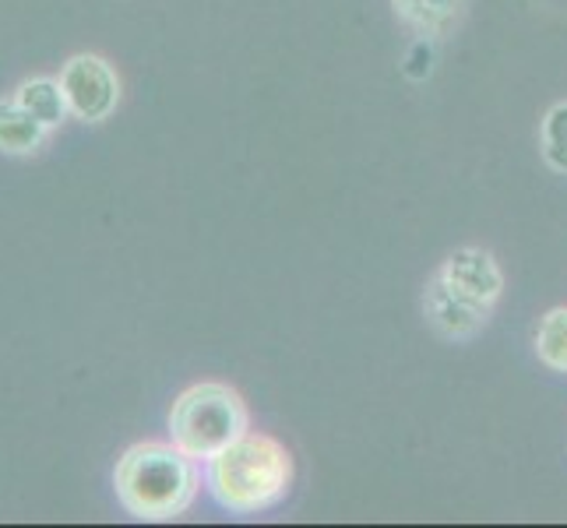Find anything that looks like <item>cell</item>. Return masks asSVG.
Returning <instances> with one entry per match:
<instances>
[{
	"instance_id": "9c48e42d",
	"label": "cell",
	"mask_w": 567,
	"mask_h": 528,
	"mask_svg": "<svg viewBox=\"0 0 567 528\" xmlns=\"http://www.w3.org/2000/svg\"><path fill=\"white\" fill-rule=\"evenodd\" d=\"M14 100L18 106H25L39 124L43 127H61L68 116H71V106H68V95H64V85L61 77H25L22 85L14 89Z\"/></svg>"
},
{
	"instance_id": "8992f818",
	"label": "cell",
	"mask_w": 567,
	"mask_h": 528,
	"mask_svg": "<svg viewBox=\"0 0 567 528\" xmlns=\"http://www.w3.org/2000/svg\"><path fill=\"white\" fill-rule=\"evenodd\" d=\"M437 276L452 286L458 297L494 310L504 297V271L497 258L483 247H458L441 261Z\"/></svg>"
},
{
	"instance_id": "8fae6325",
	"label": "cell",
	"mask_w": 567,
	"mask_h": 528,
	"mask_svg": "<svg viewBox=\"0 0 567 528\" xmlns=\"http://www.w3.org/2000/svg\"><path fill=\"white\" fill-rule=\"evenodd\" d=\"M539 155L554 173L567 176V100L554 103L539 121Z\"/></svg>"
},
{
	"instance_id": "30bf717a",
	"label": "cell",
	"mask_w": 567,
	"mask_h": 528,
	"mask_svg": "<svg viewBox=\"0 0 567 528\" xmlns=\"http://www.w3.org/2000/svg\"><path fill=\"white\" fill-rule=\"evenodd\" d=\"M533 349H536V356L546 370L567 374V307H554L539 318L536 335H533Z\"/></svg>"
},
{
	"instance_id": "3957f363",
	"label": "cell",
	"mask_w": 567,
	"mask_h": 528,
	"mask_svg": "<svg viewBox=\"0 0 567 528\" xmlns=\"http://www.w3.org/2000/svg\"><path fill=\"white\" fill-rule=\"evenodd\" d=\"M250 429V408L237 387L202 381L181 391L169 408V441L194 462H208Z\"/></svg>"
},
{
	"instance_id": "52a82bcc",
	"label": "cell",
	"mask_w": 567,
	"mask_h": 528,
	"mask_svg": "<svg viewBox=\"0 0 567 528\" xmlns=\"http://www.w3.org/2000/svg\"><path fill=\"white\" fill-rule=\"evenodd\" d=\"M468 11V0H391V14L420 35V43H441L452 35Z\"/></svg>"
},
{
	"instance_id": "ba28073f",
	"label": "cell",
	"mask_w": 567,
	"mask_h": 528,
	"mask_svg": "<svg viewBox=\"0 0 567 528\" xmlns=\"http://www.w3.org/2000/svg\"><path fill=\"white\" fill-rule=\"evenodd\" d=\"M50 127H43L35 116L18 106L14 95L0 100V152L4 155H35L47 145Z\"/></svg>"
},
{
	"instance_id": "6da1fadb",
	"label": "cell",
	"mask_w": 567,
	"mask_h": 528,
	"mask_svg": "<svg viewBox=\"0 0 567 528\" xmlns=\"http://www.w3.org/2000/svg\"><path fill=\"white\" fill-rule=\"evenodd\" d=\"M292 455L271 434L247 429L219 455L202 462V479L212 500L229 515H265L292 490Z\"/></svg>"
},
{
	"instance_id": "7a4b0ae2",
	"label": "cell",
	"mask_w": 567,
	"mask_h": 528,
	"mask_svg": "<svg viewBox=\"0 0 567 528\" xmlns=\"http://www.w3.org/2000/svg\"><path fill=\"white\" fill-rule=\"evenodd\" d=\"M202 462L173 441H142L127 447L113 468V490L134 521H173L198 500Z\"/></svg>"
},
{
	"instance_id": "277c9868",
	"label": "cell",
	"mask_w": 567,
	"mask_h": 528,
	"mask_svg": "<svg viewBox=\"0 0 567 528\" xmlns=\"http://www.w3.org/2000/svg\"><path fill=\"white\" fill-rule=\"evenodd\" d=\"M61 85L74 121L103 124L106 116L121 106V77L95 53H78L61 68Z\"/></svg>"
},
{
	"instance_id": "5b68a950",
	"label": "cell",
	"mask_w": 567,
	"mask_h": 528,
	"mask_svg": "<svg viewBox=\"0 0 567 528\" xmlns=\"http://www.w3.org/2000/svg\"><path fill=\"white\" fill-rule=\"evenodd\" d=\"M491 314L494 310L458 297L441 276H434L423 289V318L447 342H473L476 335H483V328L491 324Z\"/></svg>"
}]
</instances>
